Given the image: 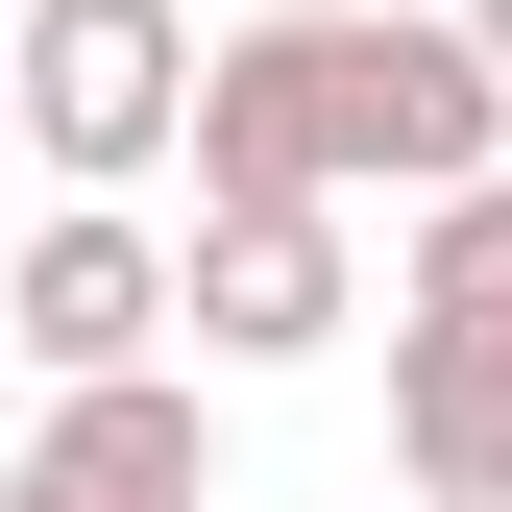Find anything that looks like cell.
<instances>
[{"label": "cell", "instance_id": "6da1fadb", "mask_svg": "<svg viewBox=\"0 0 512 512\" xmlns=\"http://www.w3.org/2000/svg\"><path fill=\"white\" fill-rule=\"evenodd\" d=\"M196 196H439L512 147V74L464 49V0H342V25H220L196 49Z\"/></svg>", "mask_w": 512, "mask_h": 512}, {"label": "cell", "instance_id": "7a4b0ae2", "mask_svg": "<svg viewBox=\"0 0 512 512\" xmlns=\"http://www.w3.org/2000/svg\"><path fill=\"white\" fill-rule=\"evenodd\" d=\"M171 122H196V25L171 0H0V147L122 196V171H171Z\"/></svg>", "mask_w": 512, "mask_h": 512}, {"label": "cell", "instance_id": "3957f363", "mask_svg": "<svg viewBox=\"0 0 512 512\" xmlns=\"http://www.w3.org/2000/svg\"><path fill=\"white\" fill-rule=\"evenodd\" d=\"M171 317H196L220 366H317V342L366 317L342 196H196V244H171Z\"/></svg>", "mask_w": 512, "mask_h": 512}, {"label": "cell", "instance_id": "277c9868", "mask_svg": "<svg viewBox=\"0 0 512 512\" xmlns=\"http://www.w3.org/2000/svg\"><path fill=\"white\" fill-rule=\"evenodd\" d=\"M0 342H25L49 391H98V366H147V342H171V244L122 220V196L25 220V269H0Z\"/></svg>", "mask_w": 512, "mask_h": 512}, {"label": "cell", "instance_id": "5b68a950", "mask_svg": "<svg viewBox=\"0 0 512 512\" xmlns=\"http://www.w3.org/2000/svg\"><path fill=\"white\" fill-rule=\"evenodd\" d=\"M391 488L415 512H512V317L391 293Z\"/></svg>", "mask_w": 512, "mask_h": 512}, {"label": "cell", "instance_id": "8992f818", "mask_svg": "<svg viewBox=\"0 0 512 512\" xmlns=\"http://www.w3.org/2000/svg\"><path fill=\"white\" fill-rule=\"evenodd\" d=\"M25 488H74V512H220V415H196V366H98V391H49Z\"/></svg>", "mask_w": 512, "mask_h": 512}, {"label": "cell", "instance_id": "52a82bcc", "mask_svg": "<svg viewBox=\"0 0 512 512\" xmlns=\"http://www.w3.org/2000/svg\"><path fill=\"white\" fill-rule=\"evenodd\" d=\"M391 293H439V317H512V147L415 196V269H391Z\"/></svg>", "mask_w": 512, "mask_h": 512}, {"label": "cell", "instance_id": "ba28073f", "mask_svg": "<svg viewBox=\"0 0 512 512\" xmlns=\"http://www.w3.org/2000/svg\"><path fill=\"white\" fill-rule=\"evenodd\" d=\"M464 49H488V74H512V0H464Z\"/></svg>", "mask_w": 512, "mask_h": 512}, {"label": "cell", "instance_id": "9c48e42d", "mask_svg": "<svg viewBox=\"0 0 512 512\" xmlns=\"http://www.w3.org/2000/svg\"><path fill=\"white\" fill-rule=\"evenodd\" d=\"M244 25H342V0H244Z\"/></svg>", "mask_w": 512, "mask_h": 512}, {"label": "cell", "instance_id": "30bf717a", "mask_svg": "<svg viewBox=\"0 0 512 512\" xmlns=\"http://www.w3.org/2000/svg\"><path fill=\"white\" fill-rule=\"evenodd\" d=\"M0 512H74V488H25V464H0Z\"/></svg>", "mask_w": 512, "mask_h": 512}]
</instances>
